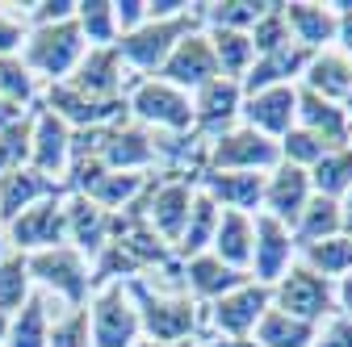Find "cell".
Masks as SVG:
<instances>
[{"label":"cell","instance_id":"1","mask_svg":"<svg viewBox=\"0 0 352 347\" xmlns=\"http://www.w3.org/2000/svg\"><path fill=\"white\" fill-rule=\"evenodd\" d=\"M84 51H88V42H84V34H80V25H76V17L72 21H55V25H38V29H30V38H25V47H21V63H25V71L38 80H47V84H63V80H72V71L80 67V59H84Z\"/></svg>","mask_w":352,"mask_h":347},{"label":"cell","instance_id":"2","mask_svg":"<svg viewBox=\"0 0 352 347\" xmlns=\"http://www.w3.org/2000/svg\"><path fill=\"white\" fill-rule=\"evenodd\" d=\"M126 293L139 310V326L147 343H185L201 331V306L193 297H160L143 280H126Z\"/></svg>","mask_w":352,"mask_h":347},{"label":"cell","instance_id":"3","mask_svg":"<svg viewBox=\"0 0 352 347\" xmlns=\"http://www.w3.org/2000/svg\"><path fill=\"white\" fill-rule=\"evenodd\" d=\"M206 21H201V5H193L189 13L181 17H172V21H143L135 34H126L118 38V55L126 63L130 75H147V71H160V63L172 55V47L181 38L197 34Z\"/></svg>","mask_w":352,"mask_h":347},{"label":"cell","instance_id":"4","mask_svg":"<svg viewBox=\"0 0 352 347\" xmlns=\"http://www.w3.org/2000/svg\"><path fill=\"white\" fill-rule=\"evenodd\" d=\"M126 109L143 125H160L172 134H193V97L172 88L155 75H130L126 80Z\"/></svg>","mask_w":352,"mask_h":347},{"label":"cell","instance_id":"5","mask_svg":"<svg viewBox=\"0 0 352 347\" xmlns=\"http://www.w3.org/2000/svg\"><path fill=\"white\" fill-rule=\"evenodd\" d=\"M273 310L319 326L323 318L340 314V306H336V280L311 272L306 264H289L285 276L273 285Z\"/></svg>","mask_w":352,"mask_h":347},{"label":"cell","instance_id":"6","mask_svg":"<svg viewBox=\"0 0 352 347\" xmlns=\"http://www.w3.org/2000/svg\"><path fill=\"white\" fill-rule=\"evenodd\" d=\"M277 163H281V147L273 139H264L252 125H235L214 143H206L201 171H273Z\"/></svg>","mask_w":352,"mask_h":347},{"label":"cell","instance_id":"7","mask_svg":"<svg viewBox=\"0 0 352 347\" xmlns=\"http://www.w3.org/2000/svg\"><path fill=\"white\" fill-rule=\"evenodd\" d=\"M88 335L93 347H135L143 326L126 285H105L88 297Z\"/></svg>","mask_w":352,"mask_h":347},{"label":"cell","instance_id":"8","mask_svg":"<svg viewBox=\"0 0 352 347\" xmlns=\"http://www.w3.org/2000/svg\"><path fill=\"white\" fill-rule=\"evenodd\" d=\"M30 280H38L42 289H55L72 310L88 306V259L76 247H51V251H34L25 255Z\"/></svg>","mask_w":352,"mask_h":347},{"label":"cell","instance_id":"9","mask_svg":"<svg viewBox=\"0 0 352 347\" xmlns=\"http://www.w3.org/2000/svg\"><path fill=\"white\" fill-rule=\"evenodd\" d=\"M63 197H67V193L42 197L38 205H30V209L21 213V218H13V222L5 226L9 251L34 255V251L63 247V243H67V213H63Z\"/></svg>","mask_w":352,"mask_h":347},{"label":"cell","instance_id":"10","mask_svg":"<svg viewBox=\"0 0 352 347\" xmlns=\"http://www.w3.org/2000/svg\"><path fill=\"white\" fill-rule=\"evenodd\" d=\"M294 255H298V247H294L289 226H281L269 213H256L252 218V268H248V276L264 289H273L285 276V268L294 264Z\"/></svg>","mask_w":352,"mask_h":347},{"label":"cell","instance_id":"11","mask_svg":"<svg viewBox=\"0 0 352 347\" xmlns=\"http://www.w3.org/2000/svg\"><path fill=\"white\" fill-rule=\"evenodd\" d=\"M155 80L172 84V88H181V93H197V88H206L210 80H218V63H214V51H210V38L201 29L181 38L172 47V55L160 63Z\"/></svg>","mask_w":352,"mask_h":347},{"label":"cell","instance_id":"12","mask_svg":"<svg viewBox=\"0 0 352 347\" xmlns=\"http://www.w3.org/2000/svg\"><path fill=\"white\" fill-rule=\"evenodd\" d=\"M126 80H130V71H126L118 47H88L67 84L76 93H84L88 101H122Z\"/></svg>","mask_w":352,"mask_h":347},{"label":"cell","instance_id":"13","mask_svg":"<svg viewBox=\"0 0 352 347\" xmlns=\"http://www.w3.org/2000/svg\"><path fill=\"white\" fill-rule=\"evenodd\" d=\"M239 105H243V88L235 80H210L206 88L193 93V134L197 139H218L227 134V130H235L239 121Z\"/></svg>","mask_w":352,"mask_h":347},{"label":"cell","instance_id":"14","mask_svg":"<svg viewBox=\"0 0 352 347\" xmlns=\"http://www.w3.org/2000/svg\"><path fill=\"white\" fill-rule=\"evenodd\" d=\"M269 306H273V289L248 280L243 289H235V293L214 301V306H210V322H214V331L223 339H248Z\"/></svg>","mask_w":352,"mask_h":347},{"label":"cell","instance_id":"15","mask_svg":"<svg viewBox=\"0 0 352 347\" xmlns=\"http://www.w3.org/2000/svg\"><path fill=\"white\" fill-rule=\"evenodd\" d=\"M311 197H315V189H311L306 167H294V163L281 159V163L273 167V176L264 180V205H260V213H269V218H277L281 226L294 230Z\"/></svg>","mask_w":352,"mask_h":347},{"label":"cell","instance_id":"16","mask_svg":"<svg viewBox=\"0 0 352 347\" xmlns=\"http://www.w3.org/2000/svg\"><path fill=\"white\" fill-rule=\"evenodd\" d=\"M239 117H243V125L260 130L264 139L281 143L289 130L298 125V93H294V84H281V88H264L256 97H243Z\"/></svg>","mask_w":352,"mask_h":347},{"label":"cell","instance_id":"17","mask_svg":"<svg viewBox=\"0 0 352 347\" xmlns=\"http://www.w3.org/2000/svg\"><path fill=\"white\" fill-rule=\"evenodd\" d=\"M67 159H72V130L42 105L34 101V139H30V167L42 171V176L59 180L67 171Z\"/></svg>","mask_w":352,"mask_h":347},{"label":"cell","instance_id":"18","mask_svg":"<svg viewBox=\"0 0 352 347\" xmlns=\"http://www.w3.org/2000/svg\"><path fill=\"white\" fill-rule=\"evenodd\" d=\"M97 159L109 171H151L160 163L155 139L147 134L143 125H105V139L97 147Z\"/></svg>","mask_w":352,"mask_h":347},{"label":"cell","instance_id":"19","mask_svg":"<svg viewBox=\"0 0 352 347\" xmlns=\"http://www.w3.org/2000/svg\"><path fill=\"white\" fill-rule=\"evenodd\" d=\"M264 171H201L197 176V189L223 209H235V213H248L256 218L260 205H264Z\"/></svg>","mask_w":352,"mask_h":347},{"label":"cell","instance_id":"20","mask_svg":"<svg viewBox=\"0 0 352 347\" xmlns=\"http://www.w3.org/2000/svg\"><path fill=\"white\" fill-rule=\"evenodd\" d=\"M298 93V125L311 130L315 139L327 143V151H340V147H352V121L340 105L323 101L319 93H311L306 84H294Z\"/></svg>","mask_w":352,"mask_h":347},{"label":"cell","instance_id":"21","mask_svg":"<svg viewBox=\"0 0 352 347\" xmlns=\"http://www.w3.org/2000/svg\"><path fill=\"white\" fill-rule=\"evenodd\" d=\"M63 213H67V247H76L88 264L101 255V247L109 243V213L88 201L80 193H67L63 197Z\"/></svg>","mask_w":352,"mask_h":347},{"label":"cell","instance_id":"22","mask_svg":"<svg viewBox=\"0 0 352 347\" xmlns=\"http://www.w3.org/2000/svg\"><path fill=\"white\" fill-rule=\"evenodd\" d=\"M55 193H67V184L42 176L34 167L5 171V176H0V230H5L13 218H21L30 205H38L42 197H55Z\"/></svg>","mask_w":352,"mask_h":347},{"label":"cell","instance_id":"23","mask_svg":"<svg viewBox=\"0 0 352 347\" xmlns=\"http://www.w3.org/2000/svg\"><path fill=\"white\" fill-rule=\"evenodd\" d=\"M311 59H315V51H306V47H298V42H289V47H281L273 55H260L248 67V75L239 80V88H243V97H256L264 88L294 84V80H302V71H306V63H311Z\"/></svg>","mask_w":352,"mask_h":347},{"label":"cell","instance_id":"24","mask_svg":"<svg viewBox=\"0 0 352 347\" xmlns=\"http://www.w3.org/2000/svg\"><path fill=\"white\" fill-rule=\"evenodd\" d=\"M181 280L193 289V297H201V301H218V297H227V293L243 289L252 276L227 268L214 251H206V255H193V259H185V264H181Z\"/></svg>","mask_w":352,"mask_h":347},{"label":"cell","instance_id":"25","mask_svg":"<svg viewBox=\"0 0 352 347\" xmlns=\"http://www.w3.org/2000/svg\"><path fill=\"white\" fill-rule=\"evenodd\" d=\"M285 21H289L294 42L306 51H327V42H336V25H340L331 5H311V0H289Z\"/></svg>","mask_w":352,"mask_h":347},{"label":"cell","instance_id":"26","mask_svg":"<svg viewBox=\"0 0 352 347\" xmlns=\"http://www.w3.org/2000/svg\"><path fill=\"white\" fill-rule=\"evenodd\" d=\"M302 84L311 93H319L331 105H344L348 88H352V59H344L340 51H315V59L306 63Z\"/></svg>","mask_w":352,"mask_h":347},{"label":"cell","instance_id":"27","mask_svg":"<svg viewBox=\"0 0 352 347\" xmlns=\"http://www.w3.org/2000/svg\"><path fill=\"white\" fill-rule=\"evenodd\" d=\"M214 255L223 259L227 268L235 272H248L252 268V218L248 213H235V209H223L218 213V230H214Z\"/></svg>","mask_w":352,"mask_h":347},{"label":"cell","instance_id":"28","mask_svg":"<svg viewBox=\"0 0 352 347\" xmlns=\"http://www.w3.org/2000/svg\"><path fill=\"white\" fill-rule=\"evenodd\" d=\"M218 209L201 189L193 193V205H189V222H185V235H181V243L172 247V255H176V264H185V259H193V255H206V247L214 243V230H218Z\"/></svg>","mask_w":352,"mask_h":347},{"label":"cell","instance_id":"29","mask_svg":"<svg viewBox=\"0 0 352 347\" xmlns=\"http://www.w3.org/2000/svg\"><path fill=\"white\" fill-rule=\"evenodd\" d=\"M289 235H294V247H298V251H302V247H315V243H323V239H336V235H340V201L315 193L311 201H306L302 218H298V226H294Z\"/></svg>","mask_w":352,"mask_h":347},{"label":"cell","instance_id":"30","mask_svg":"<svg viewBox=\"0 0 352 347\" xmlns=\"http://www.w3.org/2000/svg\"><path fill=\"white\" fill-rule=\"evenodd\" d=\"M47 343H51V310H47V297L30 293V301L9 318L5 347H47Z\"/></svg>","mask_w":352,"mask_h":347},{"label":"cell","instance_id":"31","mask_svg":"<svg viewBox=\"0 0 352 347\" xmlns=\"http://www.w3.org/2000/svg\"><path fill=\"white\" fill-rule=\"evenodd\" d=\"M315 335H319V326L315 322H302V318H289V314H281V310H264V318L256 322V343L260 347H311L315 343Z\"/></svg>","mask_w":352,"mask_h":347},{"label":"cell","instance_id":"32","mask_svg":"<svg viewBox=\"0 0 352 347\" xmlns=\"http://www.w3.org/2000/svg\"><path fill=\"white\" fill-rule=\"evenodd\" d=\"M210 51H214V63H218V75L223 80H243L248 67L256 63V51H252V38L248 34H235V29H210Z\"/></svg>","mask_w":352,"mask_h":347},{"label":"cell","instance_id":"33","mask_svg":"<svg viewBox=\"0 0 352 347\" xmlns=\"http://www.w3.org/2000/svg\"><path fill=\"white\" fill-rule=\"evenodd\" d=\"M147 180H151V171H105V176L88 189L84 197L97 201L105 213H118V209H126L130 201L147 189Z\"/></svg>","mask_w":352,"mask_h":347},{"label":"cell","instance_id":"34","mask_svg":"<svg viewBox=\"0 0 352 347\" xmlns=\"http://www.w3.org/2000/svg\"><path fill=\"white\" fill-rule=\"evenodd\" d=\"M311 189L319 193V197H331V201H340L348 189H352V147H340V151H327L311 171Z\"/></svg>","mask_w":352,"mask_h":347},{"label":"cell","instance_id":"35","mask_svg":"<svg viewBox=\"0 0 352 347\" xmlns=\"http://www.w3.org/2000/svg\"><path fill=\"white\" fill-rule=\"evenodd\" d=\"M264 9H269V0H218V5H201V21L210 29H235V34H248Z\"/></svg>","mask_w":352,"mask_h":347},{"label":"cell","instance_id":"36","mask_svg":"<svg viewBox=\"0 0 352 347\" xmlns=\"http://www.w3.org/2000/svg\"><path fill=\"white\" fill-rule=\"evenodd\" d=\"M76 25L88 47H118L113 0H76Z\"/></svg>","mask_w":352,"mask_h":347},{"label":"cell","instance_id":"37","mask_svg":"<svg viewBox=\"0 0 352 347\" xmlns=\"http://www.w3.org/2000/svg\"><path fill=\"white\" fill-rule=\"evenodd\" d=\"M302 264L319 272V276H348L352 272V239L348 235H336V239H323L315 247H302Z\"/></svg>","mask_w":352,"mask_h":347},{"label":"cell","instance_id":"38","mask_svg":"<svg viewBox=\"0 0 352 347\" xmlns=\"http://www.w3.org/2000/svg\"><path fill=\"white\" fill-rule=\"evenodd\" d=\"M30 268H25V255L21 251H9L5 259H0V314H17L25 301H30Z\"/></svg>","mask_w":352,"mask_h":347},{"label":"cell","instance_id":"39","mask_svg":"<svg viewBox=\"0 0 352 347\" xmlns=\"http://www.w3.org/2000/svg\"><path fill=\"white\" fill-rule=\"evenodd\" d=\"M248 38H252L256 59H260V55H273V51H281V47H289L294 34H289V21H285V5L269 0V9H264V17L248 29Z\"/></svg>","mask_w":352,"mask_h":347},{"label":"cell","instance_id":"40","mask_svg":"<svg viewBox=\"0 0 352 347\" xmlns=\"http://www.w3.org/2000/svg\"><path fill=\"white\" fill-rule=\"evenodd\" d=\"M30 139H34V105L21 113V121L0 130V176L17 167H30Z\"/></svg>","mask_w":352,"mask_h":347},{"label":"cell","instance_id":"41","mask_svg":"<svg viewBox=\"0 0 352 347\" xmlns=\"http://www.w3.org/2000/svg\"><path fill=\"white\" fill-rule=\"evenodd\" d=\"M0 97L30 109L38 101V80L25 71V63L17 55H0Z\"/></svg>","mask_w":352,"mask_h":347},{"label":"cell","instance_id":"42","mask_svg":"<svg viewBox=\"0 0 352 347\" xmlns=\"http://www.w3.org/2000/svg\"><path fill=\"white\" fill-rule=\"evenodd\" d=\"M277 147H281V159H285V163L306 167V171H311V167L327 155V143H323V139H315L311 130H302V125H294V130H289V134H285Z\"/></svg>","mask_w":352,"mask_h":347},{"label":"cell","instance_id":"43","mask_svg":"<svg viewBox=\"0 0 352 347\" xmlns=\"http://www.w3.org/2000/svg\"><path fill=\"white\" fill-rule=\"evenodd\" d=\"M47 347H93V335H88V306L67 310V318H55Z\"/></svg>","mask_w":352,"mask_h":347},{"label":"cell","instance_id":"44","mask_svg":"<svg viewBox=\"0 0 352 347\" xmlns=\"http://www.w3.org/2000/svg\"><path fill=\"white\" fill-rule=\"evenodd\" d=\"M25 38H30V25L21 17H13V13L0 9V55H21Z\"/></svg>","mask_w":352,"mask_h":347},{"label":"cell","instance_id":"45","mask_svg":"<svg viewBox=\"0 0 352 347\" xmlns=\"http://www.w3.org/2000/svg\"><path fill=\"white\" fill-rule=\"evenodd\" d=\"M143 21H147V0H113V25H118V38L135 34Z\"/></svg>","mask_w":352,"mask_h":347},{"label":"cell","instance_id":"46","mask_svg":"<svg viewBox=\"0 0 352 347\" xmlns=\"http://www.w3.org/2000/svg\"><path fill=\"white\" fill-rule=\"evenodd\" d=\"M311 347H352V318H348V314H336V318L327 322V331L315 335Z\"/></svg>","mask_w":352,"mask_h":347},{"label":"cell","instance_id":"47","mask_svg":"<svg viewBox=\"0 0 352 347\" xmlns=\"http://www.w3.org/2000/svg\"><path fill=\"white\" fill-rule=\"evenodd\" d=\"M331 13L340 17V25H336L340 55H344V59H352V0H336V5H331Z\"/></svg>","mask_w":352,"mask_h":347},{"label":"cell","instance_id":"48","mask_svg":"<svg viewBox=\"0 0 352 347\" xmlns=\"http://www.w3.org/2000/svg\"><path fill=\"white\" fill-rule=\"evenodd\" d=\"M189 9H193L189 0H147V21H172Z\"/></svg>","mask_w":352,"mask_h":347},{"label":"cell","instance_id":"49","mask_svg":"<svg viewBox=\"0 0 352 347\" xmlns=\"http://www.w3.org/2000/svg\"><path fill=\"white\" fill-rule=\"evenodd\" d=\"M336 306H340V314H348V318H352V272L336 280Z\"/></svg>","mask_w":352,"mask_h":347},{"label":"cell","instance_id":"50","mask_svg":"<svg viewBox=\"0 0 352 347\" xmlns=\"http://www.w3.org/2000/svg\"><path fill=\"white\" fill-rule=\"evenodd\" d=\"M340 235H348V239H352V189L340 197Z\"/></svg>","mask_w":352,"mask_h":347},{"label":"cell","instance_id":"51","mask_svg":"<svg viewBox=\"0 0 352 347\" xmlns=\"http://www.w3.org/2000/svg\"><path fill=\"white\" fill-rule=\"evenodd\" d=\"M21 105H13V101H5V97H0V130H5V125H13V121H21Z\"/></svg>","mask_w":352,"mask_h":347},{"label":"cell","instance_id":"52","mask_svg":"<svg viewBox=\"0 0 352 347\" xmlns=\"http://www.w3.org/2000/svg\"><path fill=\"white\" fill-rule=\"evenodd\" d=\"M210 347H260V343H256L252 335H248V339H223V335H218V339H214Z\"/></svg>","mask_w":352,"mask_h":347},{"label":"cell","instance_id":"53","mask_svg":"<svg viewBox=\"0 0 352 347\" xmlns=\"http://www.w3.org/2000/svg\"><path fill=\"white\" fill-rule=\"evenodd\" d=\"M135 347H197V339H185V343H135Z\"/></svg>","mask_w":352,"mask_h":347},{"label":"cell","instance_id":"54","mask_svg":"<svg viewBox=\"0 0 352 347\" xmlns=\"http://www.w3.org/2000/svg\"><path fill=\"white\" fill-rule=\"evenodd\" d=\"M5 339H9V314H0V347H5Z\"/></svg>","mask_w":352,"mask_h":347},{"label":"cell","instance_id":"55","mask_svg":"<svg viewBox=\"0 0 352 347\" xmlns=\"http://www.w3.org/2000/svg\"><path fill=\"white\" fill-rule=\"evenodd\" d=\"M344 113H348V121H352V88H348V97H344V105H340Z\"/></svg>","mask_w":352,"mask_h":347},{"label":"cell","instance_id":"56","mask_svg":"<svg viewBox=\"0 0 352 347\" xmlns=\"http://www.w3.org/2000/svg\"><path fill=\"white\" fill-rule=\"evenodd\" d=\"M9 255V239H5V230H0V259Z\"/></svg>","mask_w":352,"mask_h":347}]
</instances>
